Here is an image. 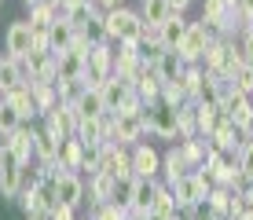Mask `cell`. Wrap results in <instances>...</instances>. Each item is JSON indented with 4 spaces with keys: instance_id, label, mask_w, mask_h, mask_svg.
Returning <instances> with one entry per match:
<instances>
[{
    "instance_id": "1",
    "label": "cell",
    "mask_w": 253,
    "mask_h": 220,
    "mask_svg": "<svg viewBox=\"0 0 253 220\" xmlns=\"http://www.w3.org/2000/svg\"><path fill=\"white\" fill-rule=\"evenodd\" d=\"M103 37L107 41H128L139 44L143 41V19H139L136 7H114V11H103Z\"/></svg>"
},
{
    "instance_id": "2",
    "label": "cell",
    "mask_w": 253,
    "mask_h": 220,
    "mask_svg": "<svg viewBox=\"0 0 253 220\" xmlns=\"http://www.w3.org/2000/svg\"><path fill=\"white\" fill-rule=\"evenodd\" d=\"M110 70H114V41H95L88 48V55H84L81 85L84 88H99L110 77Z\"/></svg>"
},
{
    "instance_id": "3",
    "label": "cell",
    "mask_w": 253,
    "mask_h": 220,
    "mask_svg": "<svg viewBox=\"0 0 253 220\" xmlns=\"http://www.w3.org/2000/svg\"><path fill=\"white\" fill-rule=\"evenodd\" d=\"M213 37H216V33L209 30V26H206L202 19H198V22H187L184 41H180L172 51H176V55L184 59V66H195V63H202V55H206V48H209V44H213Z\"/></svg>"
},
{
    "instance_id": "4",
    "label": "cell",
    "mask_w": 253,
    "mask_h": 220,
    "mask_svg": "<svg viewBox=\"0 0 253 220\" xmlns=\"http://www.w3.org/2000/svg\"><path fill=\"white\" fill-rule=\"evenodd\" d=\"M169 191H172V198H176V209H187V206H195V202H206V195L213 191V183H209L202 173H184Z\"/></svg>"
},
{
    "instance_id": "5",
    "label": "cell",
    "mask_w": 253,
    "mask_h": 220,
    "mask_svg": "<svg viewBox=\"0 0 253 220\" xmlns=\"http://www.w3.org/2000/svg\"><path fill=\"white\" fill-rule=\"evenodd\" d=\"M143 136H147L143 114H114V121H110V139H107V143L136 147V143H143Z\"/></svg>"
},
{
    "instance_id": "6",
    "label": "cell",
    "mask_w": 253,
    "mask_h": 220,
    "mask_svg": "<svg viewBox=\"0 0 253 220\" xmlns=\"http://www.w3.org/2000/svg\"><path fill=\"white\" fill-rule=\"evenodd\" d=\"M41 121H44L41 129H44L51 139H59V143H63V139H70V136L77 132V121H81V118H77V107H74V103H59V107L48 110Z\"/></svg>"
},
{
    "instance_id": "7",
    "label": "cell",
    "mask_w": 253,
    "mask_h": 220,
    "mask_svg": "<svg viewBox=\"0 0 253 220\" xmlns=\"http://www.w3.org/2000/svg\"><path fill=\"white\" fill-rule=\"evenodd\" d=\"M143 125H147V136L176 139V107H165V103L143 107Z\"/></svg>"
},
{
    "instance_id": "8",
    "label": "cell",
    "mask_w": 253,
    "mask_h": 220,
    "mask_svg": "<svg viewBox=\"0 0 253 220\" xmlns=\"http://www.w3.org/2000/svg\"><path fill=\"white\" fill-rule=\"evenodd\" d=\"M33 136H37V129H30V125H19L15 132L0 136V147H4V151L15 158V162H19L22 169H30V165H33Z\"/></svg>"
},
{
    "instance_id": "9",
    "label": "cell",
    "mask_w": 253,
    "mask_h": 220,
    "mask_svg": "<svg viewBox=\"0 0 253 220\" xmlns=\"http://www.w3.org/2000/svg\"><path fill=\"white\" fill-rule=\"evenodd\" d=\"M99 173L114 176V180H132V147L103 143V165H99Z\"/></svg>"
},
{
    "instance_id": "10",
    "label": "cell",
    "mask_w": 253,
    "mask_h": 220,
    "mask_svg": "<svg viewBox=\"0 0 253 220\" xmlns=\"http://www.w3.org/2000/svg\"><path fill=\"white\" fill-rule=\"evenodd\" d=\"M51 180H55V198L63 202V206H74V209L84 206V176H81V173L59 169Z\"/></svg>"
},
{
    "instance_id": "11",
    "label": "cell",
    "mask_w": 253,
    "mask_h": 220,
    "mask_svg": "<svg viewBox=\"0 0 253 220\" xmlns=\"http://www.w3.org/2000/svg\"><path fill=\"white\" fill-rule=\"evenodd\" d=\"M154 191H158V180L132 176V191H128V217H132V220H147V217H151Z\"/></svg>"
},
{
    "instance_id": "12",
    "label": "cell",
    "mask_w": 253,
    "mask_h": 220,
    "mask_svg": "<svg viewBox=\"0 0 253 220\" xmlns=\"http://www.w3.org/2000/svg\"><path fill=\"white\" fill-rule=\"evenodd\" d=\"M22 176H26V169H22V165L4 151V147H0V198H7V202L19 198V191H22Z\"/></svg>"
},
{
    "instance_id": "13",
    "label": "cell",
    "mask_w": 253,
    "mask_h": 220,
    "mask_svg": "<svg viewBox=\"0 0 253 220\" xmlns=\"http://www.w3.org/2000/svg\"><path fill=\"white\" fill-rule=\"evenodd\" d=\"M30 48H33V26L26 19H15L11 26H7V33H4V51L11 59H26Z\"/></svg>"
},
{
    "instance_id": "14",
    "label": "cell",
    "mask_w": 253,
    "mask_h": 220,
    "mask_svg": "<svg viewBox=\"0 0 253 220\" xmlns=\"http://www.w3.org/2000/svg\"><path fill=\"white\" fill-rule=\"evenodd\" d=\"M158 173H162V154L154 151L151 143H136L132 147V176L158 180Z\"/></svg>"
},
{
    "instance_id": "15",
    "label": "cell",
    "mask_w": 253,
    "mask_h": 220,
    "mask_svg": "<svg viewBox=\"0 0 253 220\" xmlns=\"http://www.w3.org/2000/svg\"><path fill=\"white\" fill-rule=\"evenodd\" d=\"M114 176H107V173H92L88 176V183H84V202H92V209L95 206H107L110 198H114Z\"/></svg>"
},
{
    "instance_id": "16",
    "label": "cell",
    "mask_w": 253,
    "mask_h": 220,
    "mask_svg": "<svg viewBox=\"0 0 253 220\" xmlns=\"http://www.w3.org/2000/svg\"><path fill=\"white\" fill-rule=\"evenodd\" d=\"M176 151H180V158H184V165H187V169H191V173H198V169H202V162H206L209 139H202V136L176 139Z\"/></svg>"
},
{
    "instance_id": "17",
    "label": "cell",
    "mask_w": 253,
    "mask_h": 220,
    "mask_svg": "<svg viewBox=\"0 0 253 220\" xmlns=\"http://www.w3.org/2000/svg\"><path fill=\"white\" fill-rule=\"evenodd\" d=\"M184 33H187V19H184V11H172L169 19H165L158 26V41H162V48H176L180 41H184Z\"/></svg>"
},
{
    "instance_id": "18",
    "label": "cell",
    "mask_w": 253,
    "mask_h": 220,
    "mask_svg": "<svg viewBox=\"0 0 253 220\" xmlns=\"http://www.w3.org/2000/svg\"><path fill=\"white\" fill-rule=\"evenodd\" d=\"M4 103L7 107H15V114L30 125L33 118H37V107H33V95H30V85H19V88H11V92L4 95Z\"/></svg>"
},
{
    "instance_id": "19",
    "label": "cell",
    "mask_w": 253,
    "mask_h": 220,
    "mask_svg": "<svg viewBox=\"0 0 253 220\" xmlns=\"http://www.w3.org/2000/svg\"><path fill=\"white\" fill-rule=\"evenodd\" d=\"M26 85V70H22V59H11L4 55L0 59V95H7L11 88Z\"/></svg>"
},
{
    "instance_id": "20",
    "label": "cell",
    "mask_w": 253,
    "mask_h": 220,
    "mask_svg": "<svg viewBox=\"0 0 253 220\" xmlns=\"http://www.w3.org/2000/svg\"><path fill=\"white\" fill-rule=\"evenodd\" d=\"M81 162H84V143L77 136H70L59 143V169H70V173H81Z\"/></svg>"
},
{
    "instance_id": "21",
    "label": "cell",
    "mask_w": 253,
    "mask_h": 220,
    "mask_svg": "<svg viewBox=\"0 0 253 220\" xmlns=\"http://www.w3.org/2000/svg\"><path fill=\"white\" fill-rule=\"evenodd\" d=\"M172 213H176V198H172L169 183L158 180V191H154V202H151V217L147 220H169Z\"/></svg>"
},
{
    "instance_id": "22",
    "label": "cell",
    "mask_w": 253,
    "mask_h": 220,
    "mask_svg": "<svg viewBox=\"0 0 253 220\" xmlns=\"http://www.w3.org/2000/svg\"><path fill=\"white\" fill-rule=\"evenodd\" d=\"M55 81H81V74H84V59L81 55H74V51H59L55 55Z\"/></svg>"
},
{
    "instance_id": "23",
    "label": "cell",
    "mask_w": 253,
    "mask_h": 220,
    "mask_svg": "<svg viewBox=\"0 0 253 220\" xmlns=\"http://www.w3.org/2000/svg\"><path fill=\"white\" fill-rule=\"evenodd\" d=\"M154 74H158V81L165 85V81H176L180 74H184V59L176 55V51H162L158 59H154Z\"/></svg>"
},
{
    "instance_id": "24",
    "label": "cell",
    "mask_w": 253,
    "mask_h": 220,
    "mask_svg": "<svg viewBox=\"0 0 253 220\" xmlns=\"http://www.w3.org/2000/svg\"><path fill=\"white\" fill-rule=\"evenodd\" d=\"M136 11H139V19H143V26H162L172 15V7H169V0H139Z\"/></svg>"
},
{
    "instance_id": "25",
    "label": "cell",
    "mask_w": 253,
    "mask_h": 220,
    "mask_svg": "<svg viewBox=\"0 0 253 220\" xmlns=\"http://www.w3.org/2000/svg\"><path fill=\"white\" fill-rule=\"evenodd\" d=\"M77 139H81L84 147H92V143H107V129H103V118H81L77 121V132H74Z\"/></svg>"
},
{
    "instance_id": "26",
    "label": "cell",
    "mask_w": 253,
    "mask_h": 220,
    "mask_svg": "<svg viewBox=\"0 0 253 220\" xmlns=\"http://www.w3.org/2000/svg\"><path fill=\"white\" fill-rule=\"evenodd\" d=\"M30 95H33V107H37V118H44L48 110L59 107L55 85H37V81H30Z\"/></svg>"
},
{
    "instance_id": "27",
    "label": "cell",
    "mask_w": 253,
    "mask_h": 220,
    "mask_svg": "<svg viewBox=\"0 0 253 220\" xmlns=\"http://www.w3.org/2000/svg\"><path fill=\"white\" fill-rule=\"evenodd\" d=\"M184 173H191V169L184 165V158H180V151H176V147H169V151L162 154V173H158V176H162V180L172 187V183H176Z\"/></svg>"
},
{
    "instance_id": "28",
    "label": "cell",
    "mask_w": 253,
    "mask_h": 220,
    "mask_svg": "<svg viewBox=\"0 0 253 220\" xmlns=\"http://www.w3.org/2000/svg\"><path fill=\"white\" fill-rule=\"evenodd\" d=\"M195 118H198V136H209L220 121H228L224 118V110H220V103H213V107H202V103H195Z\"/></svg>"
},
{
    "instance_id": "29",
    "label": "cell",
    "mask_w": 253,
    "mask_h": 220,
    "mask_svg": "<svg viewBox=\"0 0 253 220\" xmlns=\"http://www.w3.org/2000/svg\"><path fill=\"white\" fill-rule=\"evenodd\" d=\"M74 107H77V118H103V114H107L99 88H84V92H81V99H77Z\"/></svg>"
},
{
    "instance_id": "30",
    "label": "cell",
    "mask_w": 253,
    "mask_h": 220,
    "mask_svg": "<svg viewBox=\"0 0 253 220\" xmlns=\"http://www.w3.org/2000/svg\"><path fill=\"white\" fill-rule=\"evenodd\" d=\"M198 136V118H195V103H184V107H176V139H191Z\"/></svg>"
},
{
    "instance_id": "31",
    "label": "cell",
    "mask_w": 253,
    "mask_h": 220,
    "mask_svg": "<svg viewBox=\"0 0 253 220\" xmlns=\"http://www.w3.org/2000/svg\"><path fill=\"white\" fill-rule=\"evenodd\" d=\"M70 41H74V26H70V22L59 19V22L48 26V44H51V51H55V55L70 48Z\"/></svg>"
},
{
    "instance_id": "32",
    "label": "cell",
    "mask_w": 253,
    "mask_h": 220,
    "mask_svg": "<svg viewBox=\"0 0 253 220\" xmlns=\"http://www.w3.org/2000/svg\"><path fill=\"white\" fill-rule=\"evenodd\" d=\"M202 77H206L202 63H195V66H184V74L176 77V85L184 88V95H187V99H195V92H198V85H202Z\"/></svg>"
},
{
    "instance_id": "33",
    "label": "cell",
    "mask_w": 253,
    "mask_h": 220,
    "mask_svg": "<svg viewBox=\"0 0 253 220\" xmlns=\"http://www.w3.org/2000/svg\"><path fill=\"white\" fill-rule=\"evenodd\" d=\"M33 26V30H48L51 22H55V7H51V0H44V4H33L30 7V19H26Z\"/></svg>"
},
{
    "instance_id": "34",
    "label": "cell",
    "mask_w": 253,
    "mask_h": 220,
    "mask_svg": "<svg viewBox=\"0 0 253 220\" xmlns=\"http://www.w3.org/2000/svg\"><path fill=\"white\" fill-rule=\"evenodd\" d=\"M231 88H235V92H242V95H253V63H242L231 74Z\"/></svg>"
},
{
    "instance_id": "35",
    "label": "cell",
    "mask_w": 253,
    "mask_h": 220,
    "mask_svg": "<svg viewBox=\"0 0 253 220\" xmlns=\"http://www.w3.org/2000/svg\"><path fill=\"white\" fill-rule=\"evenodd\" d=\"M206 202L213 206V213L216 217H228V206H231V187H213L206 195Z\"/></svg>"
},
{
    "instance_id": "36",
    "label": "cell",
    "mask_w": 253,
    "mask_h": 220,
    "mask_svg": "<svg viewBox=\"0 0 253 220\" xmlns=\"http://www.w3.org/2000/svg\"><path fill=\"white\" fill-rule=\"evenodd\" d=\"M158 103H165V107H184V103H187V95H184V88H180L176 81H165V85H162Z\"/></svg>"
},
{
    "instance_id": "37",
    "label": "cell",
    "mask_w": 253,
    "mask_h": 220,
    "mask_svg": "<svg viewBox=\"0 0 253 220\" xmlns=\"http://www.w3.org/2000/svg\"><path fill=\"white\" fill-rule=\"evenodd\" d=\"M99 165H103V143H92V147H84L81 176H92V173H99Z\"/></svg>"
},
{
    "instance_id": "38",
    "label": "cell",
    "mask_w": 253,
    "mask_h": 220,
    "mask_svg": "<svg viewBox=\"0 0 253 220\" xmlns=\"http://www.w3.org/2000/svg\"><path fill=\"white\" fill-rule=\"evenodd\" d=\"M81 92H84V85H81V81H55V95H59V103H77V99H81Z\"/></svg>"
},
{
    "instance_id": "39",
    "label": "cell",
    "mask_w": 253,
    "mask_h": 220,
    "mask_svg": "<svg viewBox=\"0 0 253 220\" xmlns=\"http://www.w3.org/2000/svg\"><path fill=\"white\" fill-rule=\"evenodd\" d=\"M19 125H26V121L15 114V107H7V103H0V136H7V132H15Z\"/></svg>"
},
{
    "instance_id": "40",
    "label": "cell",
    "mask_w": 253,
    "mask_h": 220,
    "mask_svg": "<svg viewBox=\"0 0 253 220\" xmlns=\"http://www.w3.org/2000/svg\"><path fill=\"white\" fill-rule=\"evenodd\" d=\"M92 220H132V217H128L125 209H118V206H110V202H107V206H95L92 209Z\"/></svg>"
},
{
    "instance_id": "41",
    "label": "cell",
    "mask_w": 253,
    "mask_h": 220,
    "mask_svg": "<svg viewBox=\"0 0 253 220\" xmlns=\"http://www.w3.org/2000/svg\"><path fill=\"white\" fill-rule=\"evenodd\" d=\"M239 169L246 173V176H250V183H253V136L239 147Z\"/></svg>"
},
{
    "instance_id": "42",
    "label": "cell",
    "mask_w": 253,
    "mask_h": 220,
    "mask_svg": "<svg viewBox=\"0 0 253 220\" xmlns=\"http://www.w3.org/2000/svg\"><path fill=\"white\" fill-rule=\"evenodd\" d=\"M239 51H242V63H253V26L239 33Z\"/></svg>"
},
{
    "instance_id": "43",
    "label": "cell",
    "mask_w": 253,
    "mask_h": 220,
    "mask_svg": "<svg viewBox=\"0 0 253 220\" xmlns=\"http://www.w3.org/2000/svg\"><path fill=\"white\" fill-rule=\"evenodd\" d=\"M48 220H77V209H74V206H63V202H55V206L48 209Z\"/></svg>"
},
{
    "instance_id": "44",
    "label": "cell",
    "mask_w": 253,
    "mask_h": 220,
    "mask_svg": "<svg viewBox=\"0 0 253 220\" xmlns=\"http://www.w3.org/2000/svg\"><path fill=\"white\" fill-rule=\"evenodd\" d=\"M99 11H114V7H121V0H92Z\"/></svg>"
},
{
    "instance_id": "45",
    "label": "cell",
    "mask_w": 253,
    "mask_h": 220,
    "mask_svg": "<svg viewBox=\"0 0 253 220\" xmlns=\"http://www.w3.org/2000/svg\"><path fill=\"white\" fill-rule=\"evenodd\" d=\"M191 4H195V0H169V7H172V11H187Z\"/></svg>"
},
{
    "instance_id": "46",
    "label": "cell",
    "mask_w": 253,
    "mask_h": 220,
    "mask_svg": "<svg viewBox=\"0 0 253 220\" xmlns=\"http://www.w3.org/2000/svg\"><path fill=\"white\" fill-rule=\"evenodd\" d=\"M231 220H253V206H242V209H239V213H235Z\"/></svg>"
},
{
    "instance_id": "47",
    "label": "cell",
    "mask_w": 253,
    "mask_h": 220,
    "mask_svg": "<svg viewBox=\"0 0 253 220\" xmlns=\"http://www.w3.org/2000/svg\"><path fill=\"white\" fill-rule=\"evenodd\" d=\"M33 4H44V0H26V7H33Z\"/></svg>"
},
{
    "instance_id": "48",
    "label": "cell",
    "mask_w": 253,
    "mask_h": 220,
    "mask_svg": "<svg viewBox=\"0 0 253 220\" xmlns=\"http://www.w3.org/2000/svg\"><path fill=\"white\" fill-rule=\"evenodd\" d=\"M30 220H48V213H41V217H30Z\"/></svg>"
},
{
    "instance_id": "49",
    "label": "cell",
    "mask_w": 253,
    "mask_h": 220,
    "mask_svg": "<svg viewBox=\"0 0 253 220\" xmlns=\"http://www.w3.org/2000/svg\"><path fill=\"white\" fill-rule=\"evenodd\" d=\"M216 220H228V217H216Z\"/></svg>"
},
{
    "instance_id": "50",
    "label": "cell",
    "mask_w": 253,
    "mask_h": 220,
    "mask_svg": "<svg viewBox=\"0 0 253 220\" xmlns=\"http://www.w3.org/2000/svg\"><path fill=\"white\" fill-rule=\"evenodd\" d=\"M0 103H4V95H0Z\"/></svg>"
},
{
    "instance_id": "51",
    "label": "cell",
    "mask_w": 253,
    "mask_h": 220,
    "mask_svg": "<svg viewBox=\"0 0 253 220\" xmlns=\"http://www.w3.org/2000/svg\"><path fill=\"white\" fill-rule=\"evenodd\" d=\"M84 220H92V217H84Z\"/></svg>"
},
{
    "instance_id": "52",
    "label": "cell",
    "mask_w": 253,
    "mask_h": 220,
    "mask_svg": "<svg viewBox=\"0 0 253 220\" xmlns=\"http://www.w3.org/2000/svg\"><path fill=\"white\" fill-rule=\"evenodd\" d=\"M0 4H4V0H0Z\"/></svg>"
},
{
    "instance_id": "53",
    "label": "cell",
    "mask_w": 253,
    "mask_h": 220,
    "mask_svg": "<svg viewBox=\"0 0 253 220\" xmlns=\"http://www.w3.org/2000/svg\"><path fill=\"white\" fill-rule=\"evenodd\" d=\"M250 99H253V95H250Z\"/></svg>"
}]
</instances>
